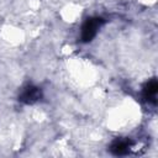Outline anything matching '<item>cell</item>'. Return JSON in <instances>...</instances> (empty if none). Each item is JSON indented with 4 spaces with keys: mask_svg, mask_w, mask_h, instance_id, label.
Returning a JSON list of instances; mask_svg holds the SVG:
<instances>
[{
    "mask_svg": "<svg viewBox=\"0 0 158 158\" xmlns=\"http://www.w3.org/2000/svg\"><path fill=\"white\" fill-rule=\"evenodd\" d=\"M104 20L101 17H90L85 21V23L81 27V40L84 42H89L91 41L96 33H98V30L100 28V26L102 25Z\"/></svg>",
    "mask_w": 158,
    "mask_h": 158,
    "instance_id": "6da1fadb",
    "label": "cell"
},
{
    "mask_svg": "<svg viewBox=\"0 0 158 158\" xmlns=\"http://www.w3.org/2000/svg\"><path fill=\"white\" fill-rule=\"evenodd\" d=\"M42 96V91L38 86L32 85V84H27L20 93L19 95V100L23 104H35L36 101H38Z\"/></svg>",
    "mask_w": 158,
    "mask_h": 158,
    "instance_id": "7a4b0ae2",
    "label": "cell"
},
{
    "mask_svg": "<svg viewBox=\"0 0 158 158\" xmlns=\"http://www.w3.org/2000/svg\"><path fill=\"white\" fill-rule=\"evenodd\" d=\"M131 146L132 143L128 138H117L111 143L110 151L115 156H125V154H128Z\"/></svg>",
    "mask_w": 158,
    "mask_h": 158,
    "instance_id": "3957f363",
    "label": "cell"
},
{
    "mask_svg": "<svg viewBox=\"0 0 158 158\" xmlns=\"http://www.w3.org/2000/svg\"><path fill=\"white\" fill-rule=\"evenodd\" d=\"M157 91H158V84H157L156 79H152L148 83H146V85L143 86V98H144V100L156 104Z\"/></svg>",
    "mask_w": 158,
    "mask_h": 158,
    "instance_id": "277c9868",
    "label": "cell"
}]
</instances>
